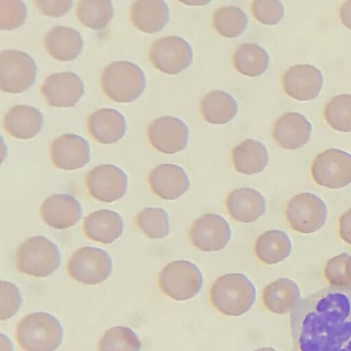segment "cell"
Masks as SVG:
<instances>
[{
    "label": "cell",
    "instance_id": "1",
    "mask_svg": "<svg viewBox=\"0 0 351 351\" xmlns=\"http://www.w3.org/2000/svg\"><path fill=\"white\" fill-rule=\"evenodd\" d=\"M290 328L295 351H351V287L329 286L302 299Z\"/></svg>",
    "mask_w": 351,
    "mask_h": 351
},
{
    "label": "cell",
    "instance_id": "2",
    "mask_svg": "<svg viewBox=\"0 0 351 351\" xmlns=\"http://www.w3.org/2000/svg\"><path fill=\"white\" fill-rule=\"evenodd\" d=\"M256 296L254 284L241 273H230L219 276L209 291V300L221 314L238 317L253 306Z\"/></svg>",
    "mask_w": 351,
    "mask_h": 351
},
{
    "label": "cell",
    "instance_id": "3",
    "mask_svg": "<svg viewBox=\"0 0 351 351\" xmlns=\"http://www.w3.org/2000/svg\"><path fill=\"white\" fill-rule=\"evenodd\" d=\"M15 338L23 351H55L62 343L63 329L53 315L36 312L20 320Z\"/></svg>",
    "mask_w": 351,
    "mask_h": 351
},
{
    "label": "cell",
    "instance_id": "4",
    "mask_svg": "<svg viewBox=\"0 0 351 351\" xmlns=\"http://www.w3.org/2000/svg\"><path fill=\"white\" fill-rule=\"evenodd\" d=\"M100 82L102 91L108 98L119 103H128L143 93L146 79L138 65L121 60L107 65L101 72Z\"/></svg>",
    "mask_w": 351,
    "mask_h": 351
},
{
    "label": "cell",
    "instance_id": "5",
    "mask_svg": "<svg viewBox=\"0 0 351 351\" xmlns=\"http://www.w3.org/2000/svg\"><path fill=\"white\" fill-rule=\"evenodd\" d=\"M15 265L21 273L44 278L53 274L60 265V253L57 245L43 236L27 239L18 247Z\"/></svg>",
    "mask_w": 351,
    "mask_h": 351
},
{
    "label": "cell",
    "instance_id": "6",
    "mask_svg": "<svg viewBox=\"0 0 351 351\" xmlns=\"http://www.w3.org/2000/svg\"><path fill=\"white\" fill-rule=\"evenodd\" d=\"M160 290L170 298L184 301L195 296L203 285V276L196 265L179 260L168 263L159 273Z\"/></svg>",
    "mask_w": 351,
    "mask_h": 351
},
{
    "label": "cell",
    "instance_id": "7",
    "mask_svg": "<svg viewBox=\"0 0 351 351\" xmlns=\"http://www.w3.org/2000/svg\"><path fill=\"white\" fill-rule=\"evenodd\" d=\"M67 273L74 280L88 285L105 281L112 270L109 254L102 249L85 246L77 250L69 258Z\"/></svg>",
    "mask_w": 351,
    "mask_h": 351
},
{
    "label": "cell",
    "instance_id": "8",
    "mask_svg": "<svg viewBox=\"0 0 351 351\" xmlns=\"http://www.w3.org/2000/svg\"><path fill=\"white\" fill-rule=\"evenodd\" d=\"M311 176L314 182L329 189H339L351 183V154L339 149H328L312 161Z\"/></svg>",
    "mask_w": 351,
    "mask_h": 351
},
{
    "label": "cell",
    "instance_id": "9",
    "mask_svg": "<svg viewBox=\"0 0 351 351\" xmlns=\"http://www.w3.org/2000/svg\"><path fill=\"white\" fill-rule=\"evenodd\" d=\"M328 215L326 204L317 195L301 193L291 198L286 207L285 215L292 230L302 234L318 231L325 224Z\"/></svg>",
    "mask_w": 351,
    "mask_h": 351
},
{
    "label": "cell",
    "instance_id": "10",
    "mask_svg": "<svg viewBox=\"0 0 351 351\" xmlns=\"http://www.w3.org/2000/svg\"><path fill=\"white\" fill-rule=\"evenodd\" d=\"M36 65L27 53L4 50L0 54V88L3 92L21 93L32 86L36 77Z\"/></svg>",
    "mask_w": 351,
    "mask_h": 351
},
{
    "label": "cell",
    "instance_id": "11",
    "mask_svg": "<svg viewBox=\"0 0 351 351\" xmlns=\"http://www.w3.org/2000/svg\"><path fill=\"white\" fill-rule=\"evenodd\" d=\"M148 56L156 69L167 74L175 75L191 65L193 52L185 39L171 35L154 40Z\"/></svg>",
    "mask_w": 351,
    "mask_h": 351
},
{
    "label": "cell",
    "instance_id": "12",
    "mask_svg": "<svg viewBox=\"0 0 351 351\" xmlns=\"http://www.w3.org/2000/svg\"><path fill=\"white\" fill-rule=\"evenodd\" d=\"M85 186L93 199L106 203L114 202L124 196L128 188L125 172L112 164H103L86 174Z\"/></svg>",
    "mask_w": 351,
    "mask_h": 351
},
{
    "label": "cell",
    "instance_id": "13",
    "mask_svg": "<svg viewBox=\"0 0 351 351\" xmlns=\"http://www.w3.org/2000/svg\"><path fill=\"white\" fill-rule=\"evenodd\" d=\"M189 237L196 248L204 252H215L223 249L231 238L229 223L221 215L206 213L194 221Z\"/></svg>",
    "mask_w": 351,
    "mask_h": 351
},
{
    "label": "cell",
    "instance_id": "14",
    "mask_svg": "<svg viewBox=\"0 0 351 351\" xmlns=\"http://www.w3.org/2000/svg\"><path fill=\"white\" fill-rule=\"evenodd\" d=\"M147 134L155 149L163 154H173L187 146L189 129L185 123L177 117L162 116L149 125Z\"/></svg>",
    "mask_w": 351,
    "mask_h": 351
},
{
    "label": "cell",
    "instance_id": "15",
    "mask_svg": "<svg viewBox=\"0 0 351 351\" xmlns=\"http://www.w3.org/2000/svg\"><path fill=\"white\" fill-rule=\"evenodd\" d=\"M40 93L51 106L68 108L74 106L84 93L82 80L70 71L51 74L46 77Z\"/></svg>",
    "mask_w": 351,
    "mask_h": 351
},
{
    "label": "cell",
    "instance_id": "16",
    "mask_svg": "<svg viewBox=\"0 0 351 351\" xmlns=\"http://www.w3.org/2000/svg\"><path fill=\"white\" fill-rule=\"evenodd\" d=\"M282 82L283 89L289 97L308 101L319 95L323 77L321 71L311 64H296L284 73Z\"/></svg>",
    "mask_w": 351,
    "mask_h": 351
},
{
    "label": "cell",
    "instance_id": "17",
    "mask_svg": "<svg viewBox=\"0 0 351 351\" xmlns=\"http://www.w3.org/2000/svg\"><path fill=\"white\" fill-rule=\"evenodd\" d=\"M49 152L53 165L63 170L81 169L90 160L88 142L75 134H66L56 138L52 141Z\"/></svg>",
    "mask_w": 351,
    "mask_h": 351
},
{
    "label": "cell",
    "instance_id": "18",
    "mask_svg": "<svg viewBox=\"0 0 351 351\" xmlns=\"http://www.w3.org/2000/svg\"><path fill=\"white\" fill-rule=\"evenodd\" d=\"M148 183L155 195L166 200L178 199L191 186L184 170L174 164H162L154 167L149 173Z\"/></svg>",
    "mask_w": 351,
    "mask_h": 351
},
{
    "label": "cell",
    "instance_id": "19",
    "mask_svg": "<svg viewBox=\"0 0 351 351\" xmlns=\"http://www.w3.org/2000/svg\"><path fill=\"white\" fill-rule=\"evenodd\" d=\"M40 217L45 224L56 229H66L75 225L81 218L79 202L69 194H53L42 204Z\"/></svg>",
    "mask_w": 351,
    "mask_h": 351
},
{
    "label": "cell",
    "instance_id": "20",
    "mask_svg": "<svg viewBox=\"0 0 351 351\" xmlns=\"http://www.w3.org/2000/svg\"><path fill=\"white\" fill-rule=\"evenodd\" d=\"M312 125L302 114L289 112L282 114L275 121L272 136L276 143L286 149H296L310 139Z\"/></svg>",
    "mask_w": 351,
    "mask_h": 351
},
{
    "label": "cell",
    "instance_id": "21",
    "mask_svg": "<svg viewBox=\"0 0 351 351\" xmlns=\"http://www.w3.org/2000/svg\"><path fill=\"white\" fill-rule=\"evenodd\" d=\"M226 206L230 217L242 223L254 222L266 210L265 197L249 187L232 191L226 197Z\"/></svg>",
    "mask_w": 351,
    "mask_h": 351
},
{
    "label": "cell",
    "instance_id": "22",
    "mask_svg": "<svg viewBox=\"0 0 351 351\" xmlns=\"http://www.w3.org/2000/svg\"><path fill=\"white\" fill-rule=\"evenodd\" d=\"M82 229L91 241L110 244L119 239L123 231V221L115 211L102 209L94 211L84 217Z\"/></svg>",
    "mask_w": 351,
    "mask_h": 351
},
{
    "label": "cell",
    "instance_id": "23",
    "mask_svg": "<svg viewBox=\"0 0 351 351\" xmlns=\"http://www.w3.org/2000/svg\"><path fill=\"white\" fill-rule=\"evenodd\" d=\"M86 124L92 138L101 144L114 143L125 133V118L112 108H101L92 112L87 118Z\"/></svg>",
    "mask_w": 351,
    "mask_h": 351
},
{
    "label": "cell",
    "instance_id": "24",
    "mask_svg": "<svg viewBox=\"0 0 351 351\" xmlns=\"http://www.w3.org/2000/svg\"><path fill=\"white\" fill-rule=\"evenodd\" d=\"M264 306L277 315L291 313L301 301L298 284L287 278H280L267 285L263 290Z\"/></svg>",
    "mask_w": 351,
    "mask_h": 351
},
{
    "label": "cell",
    "instance_id": "25",
    "mask_svg": "<svg viewBox=\"0 0 351 351\" xmlns=\"http://www.w3.org/2000/svg\"><path fill=\"white\" fill-rule=\"evenodd\" d=\"M4 129L12 137L29 139L36 136L43 125V116L36 108L27 105H16L5 114Z\"/></svg>",
    "mask_w": 351,
    "mask_h": 351
},
{
    "label": "cell",
    "instance_id": "26",
    "mask_svg": "<svg viewBox=\"0 0 351 351\" xmlns=\"http://www.w3.org/2000/svg\"><path fill=\"white\" fill-rule=\"evenodd\" d=\"M130 16L137 29L153 34L160 31L169 22V9L162 0H139L132 4Z\"/></svg>",
    "mask_w": 351,
    "mask_h": 351
},
{
    "label": "cell",
    "instance_id": "27",
    "mask_svg": "<svg viewBox=\"0 0 351 351\" xmlns=\"http://www.w3.org/2000/svg\"><path fill=\"white\" fill-rule=\"evenodd\" d=\"M44 45L53 58L63 62L70 61L81 53L83 39L76 29L58 25L47 33L44 38Z\"/></svg>",
    "mask_w": 351,
    "mask_h": 351
},
{
    "label": "cell",
    "instance_id": "28",
    "mask_svg": "<svg viewBox=\"0 0 351 351\" xmlns=\"http://www.w3.org/2000/svg\"><path fill=\"white\" fill-rule=\"evenodd\" d=\"M231 158L236 171L246 175L261 173L269 162L266 147L260 141L251 138L244 140L234 147Z\"/></svg>",
    "mask_w": 351,
    "mask_h": 351
},
{
    "label": "cell",
    "instance_id": "29",
    "mask_svg": "<svg viewBox=\"0 0 351 351\" xmlns=\"http://www.w3.org/2000/svg\"><path fill=\"white\" fill-rule=\"evenodd\" d=\"M291 248V242L286 232L270 230L258 237L254 253L263 263L274 265L286 259L290 255Z\"/></svg>",
    "mask_w": 351,
    "mask_h": 351
},
{
    "label": "cell",
    "instance_id": "30",
    "mask_svg": "<svg viewBox=\"0 0 351 351\" xmlns=\"http://www.w3.org/2000/svg\"><path fill=\"white\" fill-rule=\"evenodd\" d=\"M200 110L205 121L213 124H225L232 120L237 112V103L226 91L214 90L204 95Z\"/></svg>",
    "mask_w": 351,
    "mask_h": 351
},
{
    "label": "cell",
    "instance_id": "31",
    "mask_svg": "<svg viewBox=\"0 0 351 351\" xmlns=\"http://www.w3.org/2000/svg\"><path fill=\"white\" fill-rule=\"evenodd\" d=\"M232 63L240 73L256 77L264 73L269 67V57L265 49L255 43H243L232 55Z\"/></svg>",
    "mask_w": 351,
    "mask_h": 351
},
{
    "label": "cell",
    "instance_id": "32",
    "mask_svg": "<svg viewBox=\"0 0 351 351\" xmlns=\"http://www.w3.org/2000/svg\"><path fill=\"white\" fill-rule=\"evenodd\" d=\"M76 15L84 26L101 29L113 17V5L108 0H80L77 4Z\"/></svg>",
    "mask_w": 351,
    "mask_h": 351
},
{
    "label": "cell",
    "instance_id": "33",
    "mask_svg": "<svg viewBox=\"0 0 351 351\" xmlns=\"http://www.w3.org/2000/svg\"><path fill=\"white\" fill-rule=\"evenodd\" d=\"M212 23L219 34L232 38L245 31L248 18L246 13L237 6H223L214 11Z\"/></svg>",
    "mask_w": 351,
    "mask_h": 351
},
{
    "label": "cell",
    "instance_id": "34",
    "mask_svg": "<svg viewBox=\"0 0 351 351\" xmlns=\"http://www.w3.org/2000/svg\"><path fill=\"white\" fill-rule=\"evenodd\" d=\"M141 343L130 328L113 326L107 330L98 343V351H140Z\"/></svg>",
    "mask_w": 351,
    "mask_h": 351
},
{
    "label": "cell",
    "instance_id": "35",
    "mask_svg": "<svg viewBox=\"0 0 351 351\" xmlns=\"http://www.w3.org/2000/svg\"><path fill=\"white\" fill-rule=\"evenodd\" d=\"M136 226L144 235L151 239H161L169 233V217L161 208H144L136 217Z\"/></svg>",
    "mask_w": 351,
    "mask_h": 351
},
{
    "label": "cell",
    "instance_id": "36",
    "mask_svg": "<svg viewBox=\"0 0 351 351\" xmlns=\"http://www.w3.org/2000/svg\"><path fill=\"white\" fill-rule=\"evenodd\" d=\"M324 115L334 130L351 132V95L341 94L332 97L326 104Z\"/></svg>",
    "mask_w": 351,
    "mask_h": 351
},
{
    "label": "cell",
    "instance_id": "37",
    "mask_svg": "<svg viewBox=\"0 0 351 351\" xmlns=\"http://www.w3.org/2000/svg\"><path fill=\"white\" fill-rule=\"evenodd\" d=\"M27 16L25 3L17 0H0V29L12 30L21 26Z\"/></svg>",
    "mask_w": 351,
    "mask_h": 351
},
{
    "label": "cell",
    "instance_id": "38",
    "mask_svg": "<svg viewBox=\"0 0 351 351\" xmlns=\"http://www.w3.org/2000/svg\"><path fill=\"white\" fill-rule=\"evenodd\" d=\"M253 16L261 23L276 25L284 16V7L278 0H255L251 4Z\"/></svg>",
    "mask_w": 351,
    "mask_h": 351
},
{
    "label": "cell",
    "instance_id": "39",
    "mask_svg": "<svg viewBox=\"0 0 351 351\" xmlns=\"http://www.w3.org/2000/svg\"><path fill=\"white\" fill-rule=\"evenodd\" d=\"M0 319L5 320L14 315L19 310L21 300L19 289L12 282L1 281Z\"/></svg>",
    "mask_w": 351,
    "mask_h": 351
},
{
    "label": "cell",
    "instance_id": "40",
    "mask_svg": "<svg viewBox=\"0 0 351 351\" xmlns=\"http://www.w3.org/2000/svg\"><path fill=\"white\" fill-rule=\"evenodd\" d=\"M350 257L347 253L337 254L330 258L324 269V275L330 286L349 287L346 276L345 267Z\"/></svg>",
    "mask_w": 351,
    "mask_h": 351
},
{
    "label": "cell",
    "instance_id": "41",
    "mask_svg": "<svg viewBox=\"0 0 351 351\" xmlns=\"http://www.w3.org/2000/svg\"><path fill=\"white\" fill-rule=\"evenodd\" d=\"M34 4L43 14L51 17H59L64 15L72 7L70 0H34Z\"/></svg>",
    "mask_w": 351,
    "mask_h": 351
},
{
    "label": "cell",
    "instance_id": "42",
    "mask_svg": "<svg viewBox=\"0 0 351 351\" xmlns=\"http://www.w3.org/2000/svg\"><path fill=\"white\" fill-rule=\"evenodd\" d=\"M338 232L341 239L351 245V208L339 217Z\"/></svg>",
    "mask_w": 351,
    "mask_h": 351
},
{
    "label": "cell",
    "instance_id": "43",
    "mask_svg": "<svg viewBox=\"0 0 351 351\" xmlns=\"http://www.w3.org/2000/svg\"><path fill=\"white\" fill-rule=\"evenodd\" d=\"M339 15L342 23L351 29V0L343 3L339 9Z\"/></svg>",
    "mask_w": 351,
    "mask_h": 351
},
{
    "label": "cell",
    "instance_id": "44",
    "mask_svg": "<svg viewBox=\"0 0 351 351\" xmlns=\"http://www.w3.org/2000/svg\"><path fill=\"white\" fill-rule=\"evenodd\" d=\"M345 271L346 278L348 281L350 287H351V256L348 258L346 262Z\"/></svg>",
    "mask_w": 351,
    "mask_h": 351
},
{
    "label": "cell",
    "instance_id": "45",
    "mask_svg": "<svg viewBox=\"0 0 351 351\" xmlns=\"http://www.w3.org/2000/svg\"><path fill=\"white\" fill-rule=\"evenodd\" d=\"M254 351H278V350L273 348H270V347H263V348L256 349Z\"/></svg>",
    "mask_w": 351,
    "mask_h": 351
}]
</instances>
